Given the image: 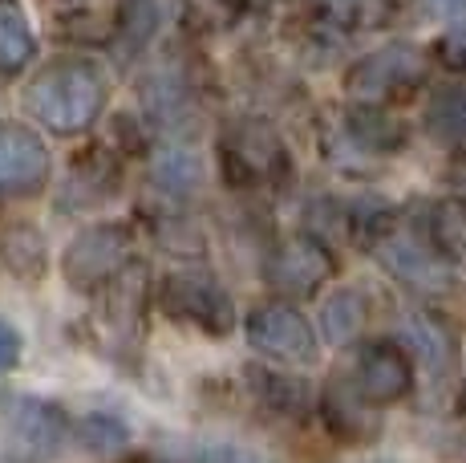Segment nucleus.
Segmentation results:
<instances>
[{"label": "nucleus", "instance_id": "nucleus-1", "mask_svg": "<svg viewBox=\"0 0 466 463\" xmlns=\"http://www.w3.org/2000/svg\"><path fill=\"white\" fill-rule=\"evenodd\" d=\"M106 74L89 57H57L25 86V110L49 135H82L106 110Z\"/></svg>", "mask_w": 466, "mask_h": 463}, {"label": "nucleus", "instance_id": "nucleus-2", "mask_svg": "<svg viewBox=\"0 0 466 463\" xmlns=\"http://www.w3.org/2000/svg\"><path fill=\"white\" fill-rule=\"evenodd\" d=\"M219 171L231 187H276L292 175V159L272 122L236 118L219 139Z\"/></svg>", "mask_w": 466, "mask_h": 463}, {"label": "nucleus", "instance_id": "nucleus-3", "mask_svg": "<svg viewBox=\"0 0 466 463\" xmlns=\"http://www.w3.org/2000/svg\"><path fill=\"white\" fill-rule=\"evenodd\" d=\"M426 82V53L410 41H390V46L365 53L349 66L345 94L361 106H393L406 102L418 86Z\"/></svg>", "mask_w": 466, "mask_h": 463}, {"label": "nucleus", "instance_id": "nucleus-4", "mask_svg": "<svg viewBox=\"0 0 466 463\" xmlns=\"http://www.w3.org/2000/svg\"><path fill=\"white\" fill-rule=\"evenodd\" d=\"M158 301H163V309L175 322H187L211 337L231 334V325H236V305H231L228 289L211 273H199V269L170 273L163 289H158Z\"/></svg>", "mask_w": 466, "mask_h": 463}, {"label": "nucleus", "instance_id": "nucleus-5", "mask_svg": "<svg viewBox=\"0 0 466 463\" xmlns=\"http://www.w3.org/2000/svg\"><path fill=\"white\" fill-rule=\"evenodd\" d=\"M130 264V232L122 224H89L69 240L61 273L74 289H97Z\"/></svg>", "mask_w": 466, "mask_h": 463}, {"label": "nucleus", "instance_id": "nucleus-6", "mask_svg": "<svg viewBox=\"0 0 466 463\" xmlns=\"http://www.w3.org/2000/svg\"><path fill=\"white\" fill-rule=\"evenodd\" d=\"M248 342L264 358H276L284 366H312L320 354L312 325L284 301H268V305H256L248 314Z\"/></svg>", "mask_w": 466, "mask_h": 463}, {"label": "nucleus", "instance_id": "nucleus-7", "mask_svg": "<svg viewBox=\"0 0 466 463\" xmlns=\"http://www.w3.org/2000/svg\"><path fill=\"white\" fill-rule=\"evenodd\" d=\"M49 183V150L41 135L16 122H0V203L33 200Z\"/></svg>", "mask_w": 466, "mask_h": 463}, {"label": "nucleus", "instance_id": "nucleus-8", "mask_svg": "<svg viewBox=\"0 0 466 463\" xmlns=\"http://www.w3.org/2000/svg\"><path fill=\"white\" fill-rule=\"evenodd\" d=\"M337 273L333 252L325 248V240L317 236H297L289 244H280L264 264V281L284 297H312L329 277Z\"/></svg>", "mask_w": 466, "mask_h": 463}, {"label": "nucleus", "instance_id": "nucleus-9", "mask_svg": "<svg viewBox=\"0 0 466 463\" xmlns=\"http://www.w3.org/2000/svg\"><path fill=\"white\" fill-rule=\"evenodd\" d=\"M373 248L381 252L385 269H390L398 281H406L410 289L430 293V297L451 289V261H442V256L434 252V244H430V240H418L414 232L393 224Z\"/></svg>", "mask_w": 466, "mask_h": 463}, {"label": "nucleus", "instance_id": "nucleus-10", "mask_svg": "<svg viewBox=\"0 0 466 463\" xmlns=\"http://www.w3.org/2000/svg\"><path fill=\"white\" fill-rule=\"evenodd\" d=\"M353 382L361 386V395L370 403H398L414 390V358L401 350L398 342H365L357 350V366H353Z\"/></svg>", "mask_w": 466, "mask_h": 463}, {"label": "nucleus", "instance_id": "nucleus-11", "mask_svg": "<svg viewBox=\"0 0 466 463\" xmlns=\"http://www.w3.org/2000/svg\"><path fill=\"white\" fill-rule=\"evenodd\" d=\"M320 415H325L329 431L345 443H370L378 435V411L361 395V386L353 378H345V374L329 378L325 395H320Z\"/></svg>", "mask_w": 466, "mask_h": 463}, {"label": "nucleus", "instance_id": "nucleus-12", "mask_svg": "<svg viewBox=\"0 0 466 463\" xmlns=\"http://www.w3.org/2000/svg\"><path fill=\"white\" fill-rule=\"evenodd\" d=\"M345 135L357 150L365 155H393L406 142V127L390 114V106H361L357 102L353 110L345 114Z\"/></svg>", "mask_w": 466, "mask_h": 463}, {"label": "nucleus", "instance_id": "nucleus-13", "mask_svg": "<svg viewBox=\"0 0 466 463\" xmlns=\"http://www.w3.org/2000/svg\"><path fill=\"white\" fill-rule=\"evenodd\" d=\"M248 390L268 415L280 418H300L309 411V386L292 374H276L264 366H248Z\"/></svg>", "mask_w": 466, "mask_h": 463}, {"label": "nucleus", "instance_id": "nucleus-14", "mask_svg": "<svg viewBox=\"0 0 466 463\" xmlns=\"http://www.w3.org/2000/svg\"><path fill=\"white\" fill-rule=\"evenodd\" d=\"M61 431H66V418H61L57 406L49 403H33L25 398L13 411V439L21 451H33V456H49L57 448Z\"/></svg>", "mask_w": 466, "mask_h": 463}, {"label": "nucleus", "instance_id": "nucleus-15", "mask_svg": "<svg viewBox=\"0 0 466 463\" xmlns=\"http://www.w3.org/2000/svg\"><path fill=\"white\" fill-rule=\"evenodd\" d=\"M422 127L442 147H466V86H442L430 94Z\"/></svg>", "mask_w": 466, "mask_h": 463}, {"label": "nucleus", "instance_id": "nucleus-16", "mask_svg": "<svg viewBox=\"0 0 466 463\" xmlns=\"http://www.w3.org/2000/svg\"><path fill=\"white\" fill-rule=\"evenodd\" d=\"M33 53H37V41H33L21 0H0V77L21 74Z\"/></svg>", "mask_w": 466, "mask_h": 463}, {"label": "nucleus", "instance_id": "nucleus-17", "mask_svg": "<svg viewBox=\"0 0 466 463\" xmlns=\"http://www.w3.org/2000/svg\"><path fill=\"white\" fill-rule=\"evenodd\" d=\"M426 240L442 261H466V195H451L430 208Z\"/></svg>", "mask_w": 466, "mask_h": 463}, {"label": "nucleus", "instance_id": "nucleus-18", "mask_svg": "<svg viewBox=\"0 0 466 463\" xmlns=\"http://www.w3.org/2000/svg\"><path fill=\"white\" fill-rule=\"evenodd\" d=\"M365 317H370V305H365V297L357 289L333 293V297L325 301V309H320V325H325V337L333 345L353 342V337L361 334Z\"/></svg>", "mask_w": 466, "mask_h": 463}, {"label": "nucleus", "instance_id": "nucleus-19", "mask_svg": "<svg viewBox=\"0 0 466 463\" xmlns=\"http://www.w3.org/2000/svg\"><path fill=\"white\" fill-rule=\"evenodd\" d=\"M69 191H82V203H94V200H102V195L118 191V167L102 155V147H94L86 159L74 163Z\"/></svg>", "mask_w": 466, "mask_h": 463}, {"label": "nucleus", "instance_id": "nucleus-20", "mask_svg": "<svg viewBox=\"0 0 466 463\" xmlns=\"http://www.w3.org/2000/svg\"><path fill=\"white\" fill-rule=\"evenodd\" d=\"M203 180V167L199 159L191 155V150H167V155H158L155 163V183L163 187L170 195H191L195 187Z\"/></svg>", "mask_w": 466, "mask_h": 463}, {"label": "nucleus", "instance_id": "nucleus-21", "mask_svg": "<svg viewBox=\"0 0 466 463\" xmlns=\"http://www.w3.org/2000/svg\"><path fill=\"white\" fill-rule=\"evenodd\" d=\"M414 342H418L422 362L434 374H442L446 366H454V337H451V329H446L442 322H434V317L414 322Z\"/></svg>", "mask_w": 466, "mask_h": 463}, {"label": "nucleus", "instance_id": "nucleus-22", "mask_svg": "<svg viewBox=\"0 0 466 463\" xmlns=\"http://www.w3.org/2000/svg\"><path fill=\"white\" fill-rule=\"evenodd\" d=\"M5 256L21 277H37L45 252H41V236L33 228H8L5 232Z\"/></svg>", "mask_w": 466, "mask_h": 463}, {"label": "nucleus", "instance_id": "nucleus-23", "mask_svg": "<svg viewBox=\"0 0 466 463\" xmlns=\"http://www.w3.org/2000/svg\"><path fill=\"white\" fill-rule=\"evenodd\" d=\"M82 443L89 451H110V448H122L127 443V427L110 415H89L82 423Z\"/></svg>", "mask_w": 466, "mask_h": 463}, {"label": "nucleus", "instance_id": "nucleus-24", "mask_svg": "<svg viewBox=\"0 0 466 463\" xmlns=\"http://www.w3.org/2000/svg\"><path fill=\"white\" fill-rule=\"evenodd\" d=\"M434 61L451 74H466V21L451 25L442 37L434 41Z\"/></svg>", "mask_w": 466, "mask_h": 463}, {"label": "nucleus", "instance_id": "nucleus-25", "mask_svg": "<svg viewBox=\"0 0 466 463\" xmlns=\"http://www.w3.org/2000/svg\"><path fill=\"white\" fill-rule=\"evenodd\" d=\"M16 362H21V334H16V329L0 317V374L13 370Z\"/></svg>", "mask_w": 466, "mask_h": 463}, {"label": "nucleus", "instance_id": "nucleus-26", "mask_svg": "<svg viewBox=\"0 0 466 463\" xmlns=\"http://www.w3.org/2000/svg\"><path fill=\"white\" fill-rule=\"evenodd\" d=\"M203 463H264V459L252 456V451H239V448H219V451H211Z\"/></svg>", "mask_w": 466, "mask_h": 463}, {"label": "nucleus", "instance_id": "nucleus-27", "mask_svg": "<svg viewBox=\"0 0 466 463\" xmlns=\"http://www.w3.org/2000/svg\"><path fill=\"white\" fill-rule=\"evenodd\" d=\"M434 5V13H442V16H462L466 13V0H430Z\"/></svg>", "mask_w": 466, "mask_h": 463}, {"label": "nucleus", "instance_id": "nucleus-28", "mask_svg": "<svg viewBox=\"0 0 466 463\" xmlns=\"http://www.w3.org/2000/svg\"><path fill=\"white\" fill-rule=\"evenodd\" d=\"M451 180L459 183V187H466V155H462V159H454V163H451Z\"/></svg>", "mask_w": 466, "mask_h": 463}, {"label": "nucleus", "instance_id": "nucleus-29", "mask_svg": "<svg viewBox=\"0 0 466 463\" xmlns=\"http://www.w3.org/2000/svg\"><path fill=\"white\" fill-rule=\"evenodd\" d=\"M127 463H155V459H127Z\"/></svg>", "mask_w": 466, "mask_h": 463}]
</instances>
